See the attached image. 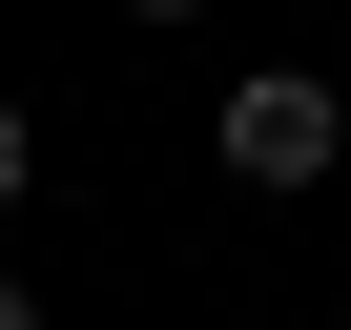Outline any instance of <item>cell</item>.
<instances>
[{"label":"cell","mask_w":351,"mask_h":330,"mask_svg":"<svg viewBox=\"0 0 351 330\" xmlns=\"http://www.w3.org/2000/svg\"><path fill=\"white\" fill-rule=\"evenodd\" d=\"M207 165H248V186L289 207V186H330V165H351V103H330L310 62H248V83L207 103Z\"/></svg>","instance_id":"6da1fadb"},{"label":"cell","mask_w":351,"mask_h":330,"mask_svg":"<svg viewBox=\"0 0 351 330\" xmlns=\"http://www.w3.org/2000/svg\"><path fill=\"white\" fill-rule=\"evenodd\" d=\"M0 330H42V289H21V268H0Z\"/></svg>","instance_id":"277c9868"},{"label":"cell","mask_w":351,"mask_h":330,"mask_svg":"<svg viewBox=\"0 0 351 330\" xmlns=\"http://www.w3.org/2000/svg\"><path fill=\"white\" fill-rule=\"evenodd\" d=\"M21 186H42V124H21V103H0V207H21Z\"/></svg>","instance_id":"7a4b0ae2"},{"label":"cell","mask_w":351,"mask_h":330,"mask_svg":"<svg viewBox=\"0 0 351 330\" xmlns=\"http://www.w3.org/2000/svg\"><path fill=\"white\" fill-rule=\"evenodd\" d=\"M104 21H145V42H165V21H207V0H104Z\"/></svg>","instance_id":"3957f363"}]
</instances>
